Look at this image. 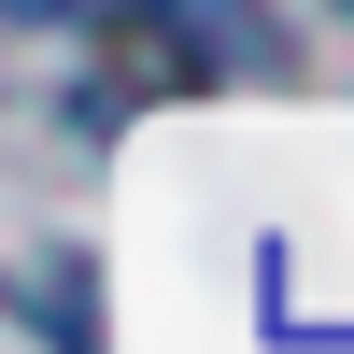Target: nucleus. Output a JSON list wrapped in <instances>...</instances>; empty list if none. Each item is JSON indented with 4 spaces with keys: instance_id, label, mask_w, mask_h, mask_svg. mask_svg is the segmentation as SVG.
<instances>
[{
    "instance_id": "nucleus-1",
    "label": "nucleus",
    "mask_w": 354,
    "mask_h": 354,
    "mask_svg": "<svg viewBox=\"0 0 354 354\" xmlns=\"http://www.w3.org/2000/svg\"><path fill=\"white\" fill-rule=\"evenodd\" d=\"M0 15H28V28H57V15H71V0H0Z\"/></svg>"
}]
</instances>
